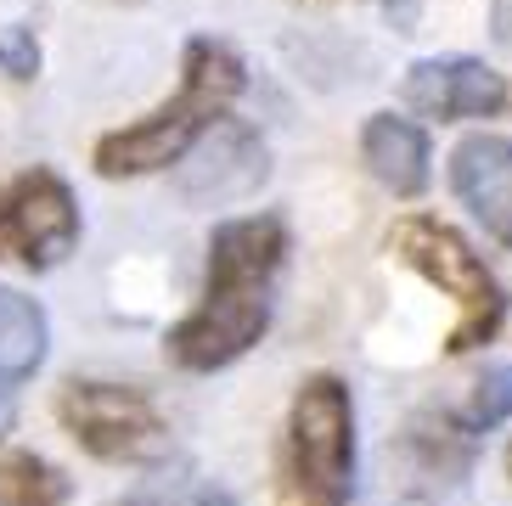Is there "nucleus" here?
Masks as SVG:
<instances>
[{"instance_id": "nucleus-5", "label": "nucleus", "mask_w": 512, "mask_h": 506, "mask_svg": "<svg viewBox=\"0 0 512 506\" xmlns=\"http://www.w3.org/2000/svg\"><path fill=\"white\" fill-rule=\"evenodd\" d=\"M57 422L68 428L79 450L113 467H147L169 456V422L152 405V394L130 383H102V377H74L57 394Z\"/></svg>"}, {"instance_id": "nucleus-10", "label": "nucleus", "mask_w": 512, "mask_h": 506, "mask_svg": "<svg viewBox=\"0 0 512 506\" xmlns=\"http://www.w3.org/2000/svg\"><path fill=\"white\" fill-rule=\"evenodd\" d=\"M46 343H51L46 310L29 293L0 287V433L12 428L23 383L46 366Z\"/></svg>"}, {"instance_id": "nucleus-6", "label": "nucleus", "mask_w": 512, "mask_h": 506, "mask_svg": "<svg viewBox=\"0 0 512 506\" xmlns=\"http://www.w3.org/2000/svg\"><path fill=\"white\" fill-rule=\"evenodd\" d=\"M79 248V203L57 169H23L0 186V259L51 270Z\"/></svg>"}, {"instance_id": "nucleus-1", "label": "nucleus", "mask_w": 512, "mask_h": 506, "mask_svg": "<svg viewBox=\"0 0 512 506\" xmlns=\"http://www.w3.org/2000/svg\"><path fill=\"white\" fill-rule=\"evenodd\" d=\"M287 259V225L276 214H242L214 225L203 298L186 321H175L164 338L169 360L181 372H220L242 360L265 338L276 304V276Z\"/></svg>"}, {"instance_id": "nucleus-4", "label": "nucleus", "mask_w": 512, "mask_h": 506, "mask_svg": "<svg viewBox=\"0 0 512 506\" xmlns=\"http://www.w3.org/2000/svg\"><path fill=\"white\" fill-rule=\"evenodd\" d=\"M389 253L406 270H417L428 287H439L445 298H456V327L445 338L451 355L484 349L507 321V287L496 282V270L484 265V253L456 231V225L434 220V214H406L389 231Z\"/></svg>"}, {"instance_id": "nucleus-2", "label": "nucleus", "mask_w": 512, "mask_h": 506, "mask_svg": "<svg viewBox=\"0 0 512 506\" xmlns=\"http://www.w3.org/2000/svg\"><path fill=\"white\" fill-rule=\"evenodd\" d=\"M242 85H248L242 57L226 40H214V34L186 40L181 90H175L169 102L152 107L147 119L124 124V130H107L102 141H96V152H91L96 175L102 180H136V175H152V169L181 164L186 152L231 113V102L242 96Z\"/></svg>"}, {"instance_id": "nucleus-15", "label": "nucleus", "mask_w": 512, "mask_h": 506, "mask_svg": "<svg viewBox=\"0 0 512 506\" xmlns=\"http://www.w3.org/2000/svg\"><path fill=\"white\" fill-rule=\"evenodd\" d=\"M377 6H383V17H389V29H400V34H411L417 17H422V0H377Z\"/></svg>"}, {"instance_id": "nucleus-3", "label": "nucleus", "mask_w": 512, "mask_h": 506, "mask_svg": "<svg viewBox=\"0 0 512 506\" xmlns=\"http://www.w3.org/2000/svg\"><path fill=\"white\" fill-rule=\"evenodd\" d=\"M355 495V400L332 372L304 377L287 411L276 506H349Z\"/></svg>"}, {"instance_id": "nucleus-12", "label": "nucleus", "mask_w": 512, "mask_h": 506, "mask_svg": "<svg viewBox=\"0 0 512 506\" xmlns=\"http://www.w3.org/2000/svg\"><path fill=\"white\" fill-rule=\"evenodd\" d=\"M74 501V478L51 467L34 450L0 456V506H68Z\"/></svg>"}, {"instance_id": "nucleus-17", "label": "nucleus", "mask_w": 512, "mask_h": 506, "mask_svg": "<svg viewBox=\"0 0 512 506\" xmlns=\"http://www.w3.org/2000/svg\"><path fill=\"white\" fill-rule=\"evenodd\" d=\"M113 506H152V501H113Z\"/></svg>"}, {"instance_id": "nucleus-8", "label": "nucleus", "mask_w": 512, "mask_h": 506, "mask_svg": "<svg viewBox=\"0 0 512 506\" xmlns=\"http://www.w3.org/2000/svg\"><path fill=\"white\" fill-rule=\"evenodd\" d=\"M400 96L417 107L422 119L462 124V119H496V113H507L512 85H507V74H496L479 57H428V62H411L406 68Z\"/></svg>"}, {"instance_id": "nucleus-13", "label": "nucleus", "mask_w": 512, "mask_h": 506, "mask_svg": "<svg viewBox=\"0 0 512 506\" xmlns=\"http://www.w3.org/2000/svg\"><path fill=\"white\" fill-rule=\"evenodd\" d=\"M462 417L473 422V428H496V422L512 417V366H496V372H484L479 383H473V394H467Z\"/></svg>"}, {"instance_id": "nucleus-19", "label": "nucleus", "mask_w": 512, "mask_h": 506, "mask_svg": "<svg viewBox=\"0 0 512 506\" xmlns=\"http://www.w3.org/2000/svg\"><path fill=\"white\" fill-rule=\"evenodd\" d=\"M113 6H130V0H113Z\"/></svg>"}, {"instance_id": "nucleus-14", "label": "nucleus", "mask_w": 512, "mask_h": 506, "mask_svg": "<svg viewBox=\"0 0 512 506\" xmlns=\"http://www.w3.org/2000/svg\"><path fill=\"white\" fill-rule=\"evenodd\" d=\"M0 74L17 79V85H29V79L40 74V40H34V29H6L0 34Z\"/></svg>"}, {"instance_id": "nucleus-9", "label": "nucleus", "mask_w": 512, "mask_h": 506, "mask_svg": "<svg viewBox=\"0 0 512 506\" xmlns=\"http://www.w3.org/2000/svg\"><path fill=\"white\" fill-rule=\"evenodd\" d=\"M451 192L501 248H512V135H462L451 152Z\"/></svg>"}, {"instance_id": "nucleus-16", "label": "nucleus", "mask_w": 512, "mask_h": 506, "mask_svg": "<svg viewBox=\"0 0 512 506\" xmlns=\"http://www.w3.org/2000/svg\"><path fill=\"white\" fill-rule=\"evenodd\" d=\"M192 506H231V495H226V490H203Z\"/></svg>"}, {"instance_id": "nucleus-18", "label": "nucleus", "mask_w": 512, "mask_h": 506, "mask_svg": "<svg viewBox=\"0 0 512 506\" xmlns=\"http://www.w3.org/2000/svg\"><path fill=\"white\" fill-rule=\"evenodd\" d=\"M507 473H512V445H507Z\"/></svg>"}, {"instance_id": "nucleus-7", "label": "nucleus", "mask_w": 512, "mask_h": 506, "mask_svg": "<svg viewBox=\"0 0 512 506\" xmlns=\"http://www.w3.org/2000/svg\"><path fill=\"white\" fill-rule=\"evenodd\" d=\"M271 175V147L254 124L242 119H220L175 169V192L192 203V209H226V203H242L254 197Z\"/></svg>"}, {"instance_id": "nucleus-11", "label": "nucleus", "mask_w": 512, "mask_h": 506, "mask_svg": "<svg viewBox=\"0 0 512 506\" xmlns=\"http://www.w3.org/2000/svg\"><path fill=\"white\" fill-rule=\"evenodd\" d=\"M361 158L394 197H422L434 180V158H428V135L422 124L400 119V113H372L361 130Z\"/></svg>"}]
</instances>
